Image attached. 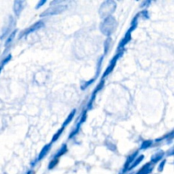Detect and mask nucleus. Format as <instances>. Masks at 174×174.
<instances>
[{"mask_svg": "<svg viewBox=\"0 0 174 174\" xmlns=\"http://www.w3.org/2000/svg\"><path fill=\"white\" fill-rule=\"evenodd\" d=\"M66 152V144H64V145L62 146V148L60 149V152H58V154L55 155V156H56V158H59L60 155H62L63 154H65Z\"/></svg>", "mask_w": 174, "mask_h": 174, "instance_id": "6e6552de", "label": "nucleus"}, {"mask_svg": "<svg viewBox=\"0 0 174 174\" xmlns=\"http://www.w3.org/2000/svg\"><path fill=\"white\" fill-rule=\"evenodd\" d=\"M75 113H76V110H74L71 113V114L69 115V116H68V118H67L66 120L65 121V122H64V124H63V127H65V126H66V125H68L70 122H71V121L73 119V117H74V116H75Z\"/></svg>", "mask_w": 174, "mask_h": 174, "instance_id": "7ed1b4c3", "label": "nucleus"}, {"mask_svg": "<svg viewBox=\"0 0 174 174\" xmlns=\"http://www.w3.org/2000/svg\"><path fill=\"white\" fill-rule=\"evenodd\" d=\"M151 144H152V142H151V141H144V142L143 143V144H142L141 148H142V149H146V148L149 147V146L151 145Z\"/></svg>", "mask_w": 174, "mask_h": 174, "instance_id": "ddd939ff", "label": "nucleus"}, {"mask_svg": "<svg viewBox=\"0 0 174 174\" xmlns=\"http://www.w3.org/2000/svg\"><path fill=\"white\" fill-rule=\"evenodd\" d=\"M137 155V152H136V153H134L133 155H131V156L129 157L128 161H127V163H126V165H125V169H126V168H127V167H128V166H129V165H130V164L133 162V161L134 160V158H135V155Z\"/></svg>", "mask_w": 174, "mask_h": 174, "instance_id": "9b49d317", "label": "nucleus"}, {"mask_svg": "<svg viewBox=\"0 0 174 174\" xmlns=\"http://www.w3.org/2000/svg\"><path fill=\"white\" fill-rule=\"evenodd\" d=\"M63 132V127L61 128V129H60V131H58L57 132V134H55L54 136V138H53V139H52V142H54V141H56L59 138H60V134H61V133Z\"/></svg>", "mask_w": 174, "mask_h": 174, "instance_id": "f8f14e48", "label": "nucleus"}, {"mask_svg": "<svg viewBox=\"0 0 174 174\" xmlns=\"http://www.w3.org/2000/svg\"><path fill=\"white\" fill-rule=\"evenodd\" d=\"M143 159H144V155H140V156H139V158H138L136 161H134V163L133 164V165H132V166H131V168H129V169H132V168H135L136 166H138V165L140 163L141 161H142V160H143Z\"/></svg>", "mask_w": 174, "mask_h": 174, "instance_id": "423d86ee", "label": "nucleus"}, {"mask_svg": "<svg viewBox=\"0 0 174 174\" xmlns=\"http://www.w3.org/2000/svg\"><path fill=\"white\" fill-rule=\"evenodd\" d=\"M164 164H165V161H162V163H161V166H160V168H159V171H162V168H163Z\"/></svg>", "mask_w": 174, "mask_h": 174, "instance_id": "dca6fc26", "label": "nucleus"}, {"mask_svg": "<svg viewBox=\"0 0 174 174\" xmlns=\"http://www.w3.org/2000/svg\"><path fill=\"white\" fill-rule=\"evenodd\" d=\"M40 26H43V22H38V23H36L34 26L31 27L28 31L27 32V33H29V32H33L35 30H37V29H38V28H40Z\"/></svg>", "mask_w": 174, "mask_h": 174, "instance_id": "20e7f679", "label": "nucleus"}, {"mask_svg": "<svg viewBox=\"0 0 174 174\" xmlns=\"http://www.w3.org/2000/svg\"><path fill=\"white\" fill-rule=\"evenodd\" d=\"M149 165H150V164L149 163V164H146L145 166H144L143 168H142L140 171H139V172L137 174H147L148 173H149V172H147L148 168H149Z\"/></svg>", "mask_w": 174, "mask_h": 174, "instance_id": "0eeeda50", "label": "nucleus"}, {"mask_svg": "<svg viewBox=\"0 0 174 174\" xmlns=\"http://www.w3.org/2000/svg\"><path fill=\"white\" fill-rule=\"evenodd\" d=\"M130 38H131V36H130V31H129V32L126 35V37H125V38L122 40L121 42V45H119V48L122 47V46H124L127 43H128V41L130 40Z\"/></svg>", "mask_w": 174, "mask_h": 174, "instance_id": "39448f33", "label": "nucleus"}, {"mask_svg": "<svg viewBox=\"0 0 174 174\" xmlns=\"http://www.w3.org/2000/svg\"><path fill=\"white\" fill-rule=\"evenodd\" d=\"M86 118H87V113L84 112V114L82 115V119H81L80 123H83V121L86 120Z\"/></svg>", "mask_w": 174, "mask_h": 174, "instance_id": "4468645a", "label": "nucleus"}, {"mask_svg": "<svg viewBox=\"0 0 174 174\" xmlns=\"http://www.w3.org/2000/svg\"><path fill=\"white\" fill-rule=\"evenodd\" d=\"M162 155H163V152H162V151H161V152H158L155 155H154V157L152 158V161H154L155 162V161H160L161 159V157H162Z\"/></svg>", "mask_w": 174, "mask_h": 174, "instance_id": "1a4fd4ad", "label": "nucleus"}, {"mask_svg": "<svg viewBox=\"0 0 174 174\" xmlns=\"http://www.w3.org/2000/svg\"><path fill=\"white\" fill-rule=\"evenodd\" d=\"M119 55L120 54H118V55H116V57L114 58V60H111V63H110V65L109 66V67H108V69L105 71V73H104V75H103V77H105L106 76H107L108 74L109 73H110L111 71H112V70L114 69V66H115V65H116V60H117V58L119 57Z\"/></svg>", "mask_w": 174, "mask_h": 174, "instance_id": "f257e3e1", "label": "nucleus"}, {"mask_svg": "<svg viewBox=\"0 0 174 174\" xmlns=\"http://www.w3.org/2000/svg\"><path fill=\"white\" fill-rule=\"evenodd\" d=\"M103 85H104V81H102V82H101L100 85V84L98 85V87H97V88H96V90H95V93H96L97 91H99L100 89H101V87H103Z\"/></svg>", "mask_w": 174, "mask_h": 174, "instance_id": "2eb2a0df", "label": "nucleus"}, {"mask_svg": "<svg viewBox=\"0 0 174 174\" xmlns=\"http://www.w3.org/2000/svg\"><path fill=\"white\" fill-rule=\"evenodd\" d=\"M52 144V143H51ZM51 144H47V145H45L44 147L43 148V149H42V151L40 152V154H39V157H38V160H41L42 158H43L44 156H45V155H47V153L49 151V149H50V146H51Z\"/></svg>", "mask_w": 174, "mask_h": 174, "instance_id": "f03ea898", "label": "nucleus"}, {"mask_svg": "<svg viewBox=\"0 0 174 174\" xmlns=\"http://www.w3.org/2000/svg\"><path fill=\"white\" fill-rule=\"evenodd\" d=\"M59 162V159L58 158H55L54 161H50V163H49V165H48V169H52V168H54L56 165H57V163Z\"/></svg>", "mask_w": 174, "mask_h": 174, "instance_id": "9d476101", "label": "nucleus"}]
</instances>
